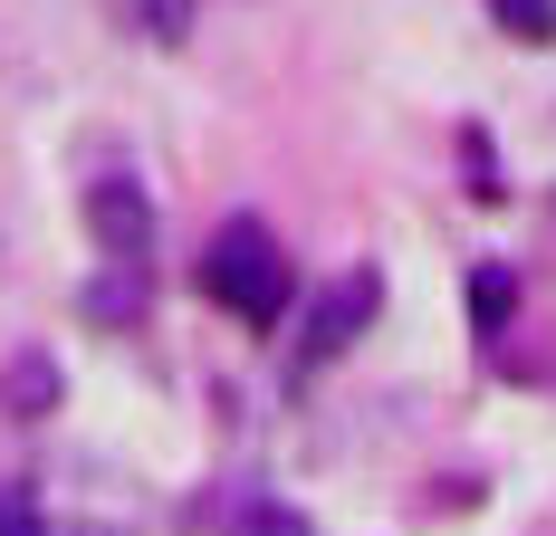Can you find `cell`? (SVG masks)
I'll return each instance as SVG.
<instances>
[{"mask_svg":"<svg viewBox=\"0 0 556 536\" xmlns=\"http://www.w3.org/2000/svg\"><path fill=\"white\" fill-rule=\"evenodd\" d=\"M202 288H212L240 326H278L288 317V259H278V240L260 220H230L222 240L202 250Z\"/></svg>","mask_w":556,"mask_h":536,"instance_id":"cell-1","label":"cell"},{"mask_svg":"<svg viewBox=\"0 0 556 536\" xmlns=\"http://www.w3.org/2000/svg\"><path fill=\"white\" fill-rule=\"evenodd\" d=\"M375 307H384V268H345L327 297H317V317H307V335H298V355H307V365H336V355L375 326Z\"/></svg>","mask_w":556,"mask_h":536,"instance_id":"cell-2","label":"cell"},{"mask_svg":"<svg viewBox=\"0 0 556 536\" xmlns=\"http://www.w3.org/2000/svg\"><path fill=\"white\" fill-rule=\"evenodd\" d=\"M87 220H97V240H106V250H125V259L154 240V220H144V192H125V182H97V192H87Z\"/></svg>","mask_w":556,"mask_h":536,"instance_id":"cell-3","label":"cell"},{"mask_svg":"<svg viewBox=\"0 0 556 536\" xmlns=\"http://www.w3.org/2000/svg\"><path fill=\"white\" fill-rule=\"evenodd\" d=\"M508 317H518V278H508L500 259H490V268H470V326H480V335H500Z\"/></svg>","mask_w":556,"mask_h":536,"instance_id":"cell-4","label":"cell"},{"mask_svg":"<svg viewBox=\"0 0 556 536\" xmlns=\"http://www.w3.org/2000/svg\"><path fill=\"white\" fill-rule=\"evenodd\" d=\"M490 20H500L508 39H528V49L556 39V0H490Z\"/></svg>","mask_w":556,"mask_h":536,"instance_id":"cell-5","label":"cell"},{"mask_svg":"<svg viewBox=\"0 0 556 536\" xmlns=\"http://www.w3.org/2000/svg\"><path fill=\"white\" fill-rule=\"evenodd\" d=\"M125 10H135V29H144V39H182V29H192V10H202V0H125Z\"/></svg>","mask_w":556,"mask_h":536,"instance_id":"cell-6","label":"cell"},{"mask_svg":"<svg viewBox=\"0 0 556 536\" xmlns=\"http://www.w3.org/2000/svg\"><path fill=\"white\" fill-rule=\"evenodd\" d=\"M10 412H39V403H58V365H39V355H20V365H10Z\"/></svg>","mask_w":556,"mask_h":536,"instance_id":"cell-7","label":"cell"},{"mask_svg":"<svg viewBox=\"0 0 556 536\" xmlns=\"http://www.w3.org/2000/svg\"><path fill=\"white\" fill-rule=\"evenodd\" d=\"M0 536H49V518H39L29 498H0Z\"/></svg>","mask_w":556,"mask_h":536,"instance_id":"cell-8","label":"cell"}]
</instances>
